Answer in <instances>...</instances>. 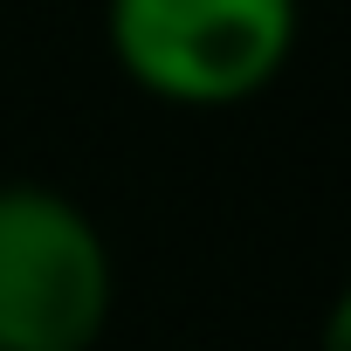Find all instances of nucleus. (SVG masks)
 Masks as SVG:
<instances>
[{"label":"nucleus","instance_id":"f257e3e1","mask_svg":"<svg viewBox=\"0 0 351 351\" xmlns=\"http://www.w3.org/2000/svg\"><path fill=\"white\" fill-rule=\"evenodd\" d=\"M303 28V0H104V49L131 90L172 110L262 97Z\"/></svg>","mask_w":351,"mask_h":351},{"label":"nucleus","instance_id":"f03ea898","mask_svg":"<svg viewBox=\"0 0 351 351\" xmlns=\"http://www.w3.org/2000/svg\"><path fill=\"white\" fill-rule=\"evenodd\" d=\"M117 310V262L83 200L0 180V351H97Z\"/></svg>","mask_w":351,"mask_h":351},{"label":"nucleus","instance_id":"7ed1b4c3","mask_svg":"<svg viewBox=\"0 0 351 351\" xmlns=\"http://www.w3.org/2000/svg\"><path fill=\"white\" fill-rule=\"evenodd\" d=\"M330 344H344V303L330 310Z\"/></svg>","mask_w":351,"mask_h":351}]
</instances>
